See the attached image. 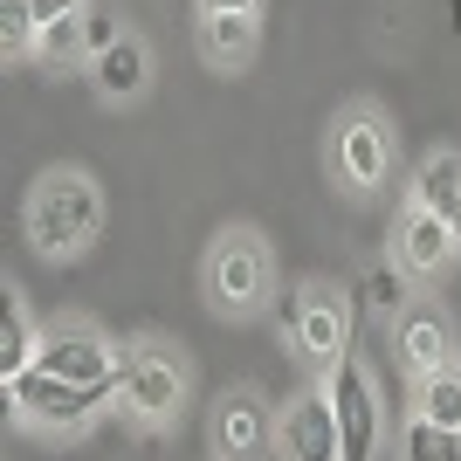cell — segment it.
I'll use <instances>...</instances> for the list:
<instances>
[{"mask_svg":"<svg viewBox=\"0 0 461 461\" xmlns=\"http://www.w3.org/2000/svg\"><path fill=\"white\" fill-rule=\"evenodd\" d=\"M21 234L41 262H77L104 241V186L90 166H41L21 200Z\"/></svg>","mask_w":461,"mask_h":461,"instance_id":"1","label":"cell"},{"mask_svg":"<svg viewBox=\"0 0 461 461\" xmlns=\"http://www.w3.org/2000/svg\"><path fill=\"white\" fill-rule=\"evenodd\" d=\"M200 289H207L213 317L228 324H249L262 310H276L283 283H276V249L262 228H221L200 255Z\"/></svg>","mask_w":461,"mask_h":461,"instance_id":"2","label":"cell"},{"mask_svg":"<svg viewBox=\"0 0 461 461\" xmlns=\"http://www.w3.org/2000/svg\"><path fill=\"white\" fill-rule=\"evenodd\" d=\"M193 400V366L186 351L166 345V338H138L124 345V366H117V413L145 434H166V427L186 413Z\"/></svg>","mask_w":461,"mask_h":461,"instance_id":"3","label":"cell"},{"mask_svg":"<svg viewBox=\"0 0 461 461\" xmlns=\"http://www.w3.org/2000/svg\"><path fill=\"white\" fill-rule=\"evenodd\" d=\"M276 324H283V345L303 372H338V358L351 351V303L338 296V283L324 276H303L276 296Z\"/></svg>","mask_w":461,"mask_h":461,"instance_id":"4","label":"cell"},{"mask_svg":"<svg viewBox=\"0 0 461 461\" xmlns=\"http://www.w3.org/2000/svg\"><path fill=\"white\" fill-rule=\"evenodd\" d=\"M7 393V406H14L21 427H35V434H56V441H69V434H90L96 420H104V406H117V385H77V379H56V372H21V379L0 385Z\"/></svg>","mask_w":461,"mask_h":461,"instance_id":"5","label":"cell"},{"mask_svg":"<svg viewBox=\"0 0 461 461\" xmlns=\"http://www.w3.org/2000/svg\"><path fill=\"white\" fill-rule=\"evenodd\" d=\"M330 173L345 193H379L393 179V124L372 104H351L330 124Z\"/></svg>","mask_w":461,"mask_h":461,"instance_id":"6","label":"cell"},{"mask_svg":"<svg viewBox=\"0 0 461 461\" xmlns=\"http://www.w3.org/2000/svg\"><path fill=\"white\" fill-rule=\"evenodd\" d=\"M330 393V413H338V441H345V461H379V441H385V420H379V379L358 351L338 358V372L324 379Z\"/></svg>","mask_w":461,"mask_h":461,"instance_id":"7","label":"cell"},{"mask_svg":"<svg viewBox=\"0 0 461 461\" xmlns=\"http://www.w3.org/2000/svg\"><path fill=\"white\" fill-rule=\"evenodd\" d=\"M385 255L413 276V289H427V283H441V276L461 262V234L447 228L434 207H420V200L406 193V207L393 213V234H385Z\"/></svg>","mask_w":461,"mask_h":461,"instance_id":"8","label":"cell"},{"mask_svg":"<svg viewBox=\"0 0 461 461\" xmlns=\"http://www.w3.org/2000/svg\"><path fill=\"white\" fill-rule=\"evenodd\" d=\"M207 441L213 461H269L276 455V413L255 385H228L207 413Z\"/></svg>","mask_w":461,"mask_h":461,"instance_id":"9","label":"cell"},{"mask_svg":"<svg viewBox=\"0 0 461 461\" xmlns=\"http://www.w3.org/2000/svg\"><path fill=\"white\" fill-rule=\"evenodd\" d=\"M41 372H56V379H77V385H117V366H124V351L104 338L96 324L83 317H62V324L41 330Z\"/></svg>","mask_w":461,"mask_h":461,"instance_id":"10","label":"cell"},{"mask_svg":"<svg viewBox=\"0 0 461 461\" xmlns=\"http://www.w3.org/2000/svg\"><path fill=\"white\" fill-rule=\"evenodd\" d=\"M393 358H400L406 379H427V372L455 366V317H447L441 296H413L393 317Z\"/></svg>","mask_w":461,"mask_h":461,"instance_id":"11","label":"cell"},{"mask_svg":"<svg viewBox=\"0 0 461 461\" xmlns=\"http://www.w3.org/2000/svg\"><path fill=\"white\" fill-rule=\"evenodd\" d=\"M276 455L283 461H345V441H338V413H330V393H303L276 413Z\"/></svg>","mask_w":461,"mask_h":461,"instance_id":"12","label":"cell"},{"mask_svg":"<svg viewBox=\"0 0 461 461\" xmlns=\"http://www.w3.org/2000/svg\"><path fill=\"white\" fill-rule=\"evenodd\" d=\"M193 41H200V62L213 77H249L262 56V14H200Z\"/></svg>","mask_w":461,"mask_h":461,"instance_id":"13","label":"cell"},{"mask_svg":"<svg viewBox=\"0 0 461 461\" xmlns=\"http://www.w3.org/2000/svg\"><path fill=\"white\" fill-rule=\"evenodd\" d=\"M90 83L104 104H138V96L152 90V49L138 35H124L117 49H104V56L90 62Z\"/></svg>","mask_w":461,"mask_h":461,"instance_id":"14","label":"cell"},{"mask_svg":"<svg viewBox=\"0 0 461 461\" xmlns=\"http://www.w3.org/2000/svg\"><path fill=\"white\" fill-rule=\"evenodd\" d=\"M413 200L434 207L447 228L461 234V152H455V145H434V152L420 158V173H413Z\"/></svg>","mask_w":461,"mask_h":461,"instance_id":"15","label":"cell"},{"mask_svg":"<svg viewBox=\"0 0 461 461\" xmlns=\"http://www.w3.org/2000/svg\"><path fill=\"white\" fill-rule=\"evenodd\" d=\"M41 358V330L28 324V303H21V289L0 296V385L21 379V372H35Z\"/></svg>","mask_w":461,"mask_h":461,"instance_id":"16","label":"cell"},{"mask_svg":"<svg viewBox=\"0 0 461 461\" xmlns=\"http://www.w3.org/2000/svg\"><path fill=\"white\" fill-rule=\"evenodd\" d=\"M413 385V413L434 427H461V358L441 372H427V379H406Z\"/></svg>","mask_w":461,"mask_h":461,"instance_id":"17","label":"cell"},{"mask_svg":"<svg viewBox=\"0 0 461 461\" xmlns=\"http://www.w3.org/2000/svg\"><path fill=\"white\" fill-rule=\"evenodd\" d=\"M400 461H461V427H434V420H420V413H406Z\"/></svg>","mask_w":461,"mask_h":461,"instance_id":"18","label":"cell"},{"mask_svg":"<svg viewBox=\"0 0 461 461\" xmlns=\"http://www.w3.org/2000/svg\"><path fill=\"white\" fill-rule=\"evenodd\" d=\"M406 303H413V276H406L393 255H385L379 269H366V310H372V317H385V324H393Z\"/></svg>","mask_w":461,"mask_h":461,"instance_id":"19","label":"cell"},{"mask_svg":"<svg viewBox=\"0 0 461 461\" xmlns=\"http://www.w3.org/2000/svg\"><path fill=\"white\" fill-rule=\"evenodd\" d=\"M35 62L41 69H69V62H90V41H83V14H69V21H56V28H41L35 35Z\"/></svg>","mask_w":461,"mask_h":461,"instance_id":"20","label":"cell"},{"mask_svg":"<svg viewBox=\"0 0 461 461\" xmlns=\"http://www.w3.org/2000/svg\"><path fill=\"white\" fill-rule=\"evenodd\" d=\"M35 7L28 0H0V56L21 62V56H35Z\"/></svg>","mask_w":461,"mask_h":461,"instance_id":"21","label":"cell"},{"mask_svg":"<svg viewBox=\"0 0 461 461\" xmlns=\"http://www.w3.org/2000/svg\"><path fill=\"white\" fill-rule=\"evenodd\" d=\"M83 41H90V62L104 56V49H117V41H124L117 14H104V7H83Z\"/></svg>","mask_w":461,"mask_h":461,"instance_id":"22","label":"cell"},{"mask_svg":"<svg viewBox=\"0 0 461 461\" xmlns=\"http://www.w3.org/2000/svg\"><path fill=\"white\" fill-rule=\"evenodd\" d=\"M28 7H35V28H56V21L83 14V0H28Z\"/></svg>","mask_w":461,"mask_h":461,"instance_id":"23","label":"cell"},{"mask_svg":"<svg viewBox=\"0 0 461 461\" xmlns=\"http://www.w3.org/2000/svg\"><path fill=\"white\" fill-rule=\"evenodd\" d=\"M200 14H262V0H193Z\"/></svg>","mask_w":461,"mask_h":461,"instance_id":"24","label":"cell"}]
</instances>
